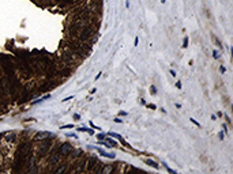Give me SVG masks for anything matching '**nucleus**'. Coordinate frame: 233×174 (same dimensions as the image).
<instances>
[{
    "label": "nucleus",
    "instance_id": "nucleus-9",
    "mask_svg": "<svg viewBox=\"0 0 233 174\" xmlns=\"http://www.w3.org/2000/svg\"><path fill=\"white\" fill-rule=\"evenodd\" d=\"M176 87H179V89H180V87H181V83H180V82H177V83H176Z\"/></svg>",
    "mask_w": 233,
    "mask_h": 174
},
{
    "label": "nucleus",
    "instance_id": "nucleus-4",
    "mask_svg": "<svg viewBox=\"0 0 233 174\" xmlns=\"http://www.w3.org/2000/svg\"><path fill=\"white\" fill-rule=\"evenodd\" d=\"M146 163H147L149 166H151V167H158V163H156L154 161H151V159H146Z\"/></svg>",
    "mask_w": 233,
    "mask_h": 174
},
{
    "label": "nucleus",
    "instance_id": "nucleus-8",
    "mask_svg": "<svg viewBox=\"0 0 233 174\" xmlns=\"http://www.w3.org/2000/svg\"><path fill=\"white\" fill-rule=\"evenodd\" d=\"M219 71H221V72H222V74H224V72H225V71H226V69H225V67H221V68H219Z\"/></svg>",
    "mask_w": 233,
    "mask_h": 174
},
{
    "label": "nucleus",
    "instance_id": "nucleus-7",
    "mask_svg": "<svg viewBox=\"0 0 233 174\" xmlns=\"http://www.w3.org/2000/svg\"><path fill=\"white\" fill-rule=\"evenodd\" d=\"M97 137H98V140H104V139H105V136H104L102 133H101V135H98Z\"/></svg>",
    "mask_w": 233,
    "mask_h": 174
},
{
    "label": "nucleus",
    "instance_id": "nucleus-10",
    "mask_svg": "<svg viewBox=\"0 0 233 174\" xmlns=\"http://www.w3.org/2000/svg\"><path fill=\"white\" fill-rule=\"evenodd\" d=\"M161 1H162V3H165V1H166V0H161Z\"/></svg>",
    "mask_w": 233,
    "mask_h": 174
},
{
    "label": "nucleus",
    "instance_id": "nucleus-2",
    "mask_svg": "<svg viewBox=\"0 0 233 174\" xmlns=\"http://www.w3.org/2000/svg\"><path fill=\"white\" fill-rule=\"evenodd\" d=\"M4 137H6V140L8 143H14L15 139H17V135H15V133H8V135H6Z\"/></svg>",
    "mask_w": 233,
    "mask_h": 174
},
{
    "label": "nucleus",
    "instance_id": "nucleus-6",
    "mask_svg": "<svg viewBox=\"0 0 233 174\" xmlns=\"http://www.w3.org/2000/svg\"><path fill=\"white\" fill-rule=\"evenodd\" d=\"M109 135L112 136V137H117V139H121V136H120V135H117V133H113V132H110Z\"/></svg>",
    "mask_w": 233,
    "mask_h": 174
},
{
    "label": "nucleus",
    "instance_id": "nucleus-1",
    "mask_svg": "<svg viewBox=\"0 0 233 174\" xmlns=\"http://www.w3.org/2000/svg\"><path fill=\"white\" fill-rule=\"evenodd\" d=\"M70 151H71V146L68 144V143H63V144L59 147V152H60V155L67 156V155H70Z\"/></svg>",
    "mask_w": 233,
    "mask_h": 174
},
{
    "label": "nucleus",
    "instance_id": "nucleus-5",
    "mask_svg": "<svg viewBox=\"0 0 233 174\" xmlns=\"http://www.w3.org/2000/svg\"><path fill=\"white\" fill-rule=\"evenodd\" d=\"M100 154L102 156H106V158H109V159H113L115 158V154H106V152H102V151H100Z\"/></svg>",
    "mask_w": 233,
    "mask_h": 174
},
{
    "label": "nucleus",
    "instance_id": "nucleus-3",
    "mask_svg": "<svg viewBox=\"0 0 233 174\" xmlns=\"http://www.w3.org/2000/svg\"><path fill=\"white\" fill-rule=\"evenodd\" d=\"M49 136H52L49 132H44V133H38V135H35V140H41V139H44V137H49Z\"/></svg>",
    "mask_w": 233,
    "mask_h": 174
}]
</instances>
